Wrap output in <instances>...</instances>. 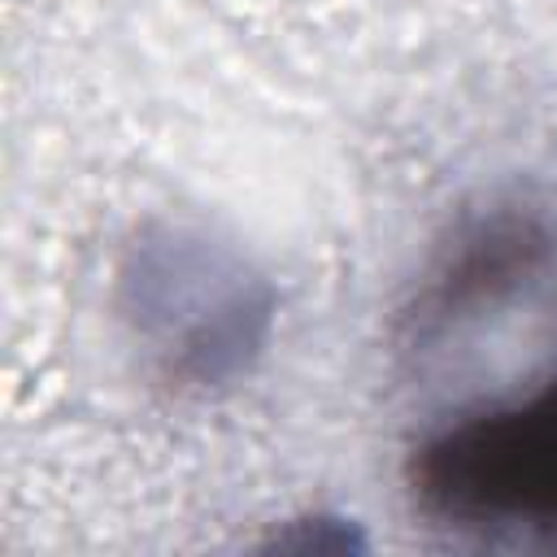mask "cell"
I'll use <instances>...</instances> for the list:
<instances>
[{
	"label": "cell",
	"mask_w": 557,
	"mask_h": 557,
	"mask_svg": "<svg viewBox=\"0 0 557 557\" xmlns=\"http://www.w3.org/2000/svg\"><path fill=\"white\" fill-rule=\"evenodd\" d=\"M109 313L148 383L178 400H213L270 357L278 283L235 235L157 213L113 252Z\"/></svg>",
	"instance_id": "1"
},
{
	"label": "cell",
	"mask_w": 557,
	"mask_h": 557,
	"mask_svg": "<svg viewBox=\"0 0 557 557\" xmlns=\"http://www.w3.org/2000/svg\"><path fill=\"white\" fill-rule=\"evenodd\" d=\"M405 492L457 540L557 548V370L426 426L405 453Z\"/></svg>",
	"instance_id": "2"
},
{
	"label": "cell",
	"mask_w": 557,
	"mask_h": 557,
	"mask_svg": "<svg viewBox=\"0 0 557 557\" xmlns=\"http://www.w3.org/2000/svg\"><path fill=\"white\" fill-rule=\"evenodd\" d=\"M557 257L553 218L522 200L496 196L466 209L426 248L392 309V352L405 366L440 361L461 339L513 309Z\"/></svg>",
	"instance_id": "3"
},
{
	"label": "cell",
	"mask_w": 557,
	"mask_h": 557,
	"mask_svg": "<svg viewBox=\"0 0 557 557\" xmlns=\"http://www.w3.org/2000/svg\"><path fill=\"white\" fill-rule=\"evenodd\" d=\"M366 548V531L357 518L335 509H305L283 518L265 535V553H300V557H348Z\"/></svg>",
	"instance_id": "4"
}]
</instances>
